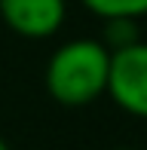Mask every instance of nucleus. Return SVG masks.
<instances>
[{"label":"nucleus","instance_id":"obj_7","mask_svg":"<svg viewBox=\"0 0 147 150\" xmlns=\"http://www.w3.org/2000/svg\"><path fill=\"white\" fill-rule=\"evenodd\" d=\"M117 150H129V147H117Z\"/></svg>","mask_w":147,"mask_h":150},{"label":"nucleus","instance_id":"obj_4","mask_svg":"<svg viewBox=\"0 0 147 150\" xmlns=\"http://www.w3.org/2000/svg\"><path fill=\"white\" fill-rule=\"evenodd\" d=\"M98 18H141L147 16V0H83Z\"/></svg>","mask_w":147,"mask_h":150},{"label":"nucleus","instance_id":"obj_5","mask_svg":"<svg viewBox=\"0 0 147 150\" xmlns=\"http://www.w3.org/2000/svg\"><path fill=\"white\" fill-rule=\"evenodd\" d=\"M107 22V34H104L101 43L107 46V52H117L123 46L138 43V31H135V18H104Z\"/></svg>","mask_w":147,"mask_h":150},{"label":"nucleus","instance_id":"obj_1","mask_svg":"<svg viewBox=\"0 0 147 150\" xmlns=\"http://www.w3.org/2000/svg\"><path fill=\"white\" fill-rule=\"evenodd\" d=\"M110 52L101 40H71L46 64V89L64 107L92 104L107 92Z\"/></svg>","mask_w":147,"mask_h":150},{"label":"nucleus","instance_id":"obj_2","mask_svg":"<svg viewBox=\"0 0 147 150\" xmlns=\"http://www.w3.org/2000/svg\"><path fill=\"white\" fill-rule=\"evenodd\" d=\"M107 95L132 117L147 120V43H132L110 52Z\"/></svg>","mask_w":147,"mask_h":150},{"label":"nucleus","instance_id":"obj_3","mask_svg":"<svg viewBox=\"0 0 147 150\" xmlns=\"http://www.w3.org/2000/svg\"><path fill=\"white\" fill-rule=\"evenodd\" d=\"M0 16L18 37H52L64 22V0H0Z\"/></svg>","mask_w":147,"mask_h":150},{"label":"nucleus","instance_id":"obj_6","mask_svg":"<svg viewBox=\"0 0 147 150\" xmlns=\"http://www.w3.org/2000/svg\"><path fill=\"white\" fill-rule=\"evenodd\" d=\"M0 150H9V144H6V141H3V138H0Z\"/></svg>","mask_w":147,"mask_h":150}]
</instances>
